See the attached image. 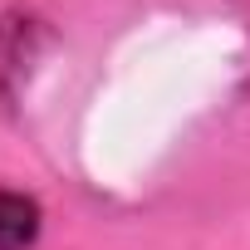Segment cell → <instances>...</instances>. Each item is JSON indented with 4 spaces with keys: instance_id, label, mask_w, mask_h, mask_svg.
Instances as JSON below:
<instances>
[{
    "instance_id": "obj_1",
    "label": "cell",
    "mask_w": 250,
    "mask_h": 250,
    "mask_svg": "<svg viewBox=\"0 0 250 250\" xmlns=\"http://www.w3.org/2000/svg\"><path fill=\"white\" fill-rule=\"evenodd\" d=\"M35 49H40V20L0 15V118L15 108V93H20V79L30 74Z\"/></svg>"
},
{
    "instance_id": "obj_2",
    "label": "cell",
    "mask_w": 250,
    "mask_h": 250,
    "mask_svg": "<svg viewBox=\"0 0 250 250\" xmlns=\"http://www.w3.org/2000/svg\"><path fill=\"white\" fill-rule=\"evenodd\" d=\"M40 240V201L0 187V250H30Z\"/></svg>"
}]
</instances>
